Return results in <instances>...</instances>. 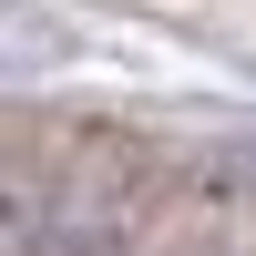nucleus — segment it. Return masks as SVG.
<instances>
[{"label":"nucleus","mask_w":256,"mask_h":256,"mask_svg":"<svg viewBox=\"0 0 256 256\" xmlns=\"http://www.w3.org/2000/svg\"><path fill=\"white\" fill-rule=\"evenodd\" d=\"M184 256H236V246H184Z\"/></svg>","instance_id":"f03ea898"},{"label":"nucleus","mask_w":256,"mask_h":256,"mask_svg":"<svg viewBox=\"0 0 256 256\" xmlns=\"http://www.w3.org/2000/svg\"><path fill=\"white\" fill-rule=\"evenodd\" d=\"M0 256H52V195L31 174H0Z\"/></svg>","instance_id":"f257e3e1"}]
</instances>
